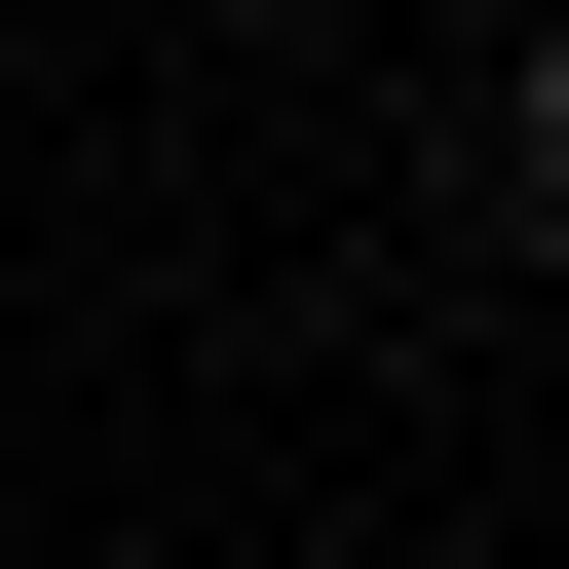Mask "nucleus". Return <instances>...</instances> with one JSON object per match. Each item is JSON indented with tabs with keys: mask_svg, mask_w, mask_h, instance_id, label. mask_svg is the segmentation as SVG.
I'll return each mask as SVG.
<instances>
[{
	"mask_svg": "<svg viewBox=\"0 0 569 569\" xmlns=\"http://www.w3.org/2000/svg\"><path fill=\"white\" fill-rule=\"evenodd\" d=\"M493 152H531V228H569V39H531V77H493Z\"/></svg>",
	"mask_w": 569,
	"mask_h": 569,
	"instance_id": "1",
	"label": "nucleus"
},
{
	"mask_svg": "<svg viewBox=\"0 0 569 569\" xmlns=\"http://www.w3.org/2000/svg\"><path fill=\"white\" fill-rule=\"evenodd\" d=\"M228 39H305V0H228Z\"/></svg>",
	"mask_w": 569,
	"mask_h": 569,
	"instance_id": "2",
	"label": "nucleus"
}]
</instances>
